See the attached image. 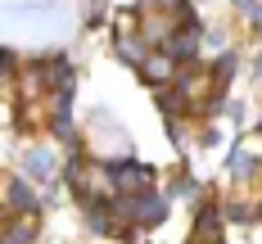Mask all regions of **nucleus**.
<instances>
[{"label":"nucleus","mask_w":262,"mask_h":244,"mask_svg":"<svg viewBox=\"0 0 262 244\" xmlns=\"http://www.w3.org/2000/svg\"><path fill=\"white\" fill-rule=\"evenodd\" d=\"M104 181L113 194H145L154 186V167L136 159H104Z\"/></svg>","instance_id":"obj_1"},{"label":"nucleus","mask_w":262,"mask_h":244,"mask_svg":"<svg viewBox=\"0 0 262 244\" xmlns=\"http://www.w3.org/2000/svg\"><path fill=\"white\" fill-rule=\"evenodd\" d=\"M0 199H5V213L9 217H36L41 208H46V199L32 190L27 176H9V181L0 186Z\"/></svg>","instance_id":"obj_2"},{"label":"nucleus","mask_w":262,"mask_h":244,"mask_svg":"<svg viewBox=\"0 0 262 244\" xmlns=\"http://www.w3.org/2000/svg\"><path fill=\"white\" fill-rule=\"evenodd\" d=\"M59 172H63V167H59V159H54L50 145H32V149L23 154V176L32 181V186H54Z\"/></svg>","instance_id":"obj_3"},{"label":"nucleus","mask_w":262,"mask_h":244,"mask_svg":"<svg viewBox=\"0 0 262 244\" xmlns=\"http://www.w3.org/2000/svg\"><path fill=\"white\" fill-rule=\"evenodd\" d=\"M226 172H231L235 186H249V181H258V176H262V159H258V154H249L244 145H235V149L226 154Z\"/></svg>","instance_id":"obj_4"},{"label":"nucleus","mask_w":262,"mask_h":244,"mask_svg":"<svg viewBox=\"0 0 262 244\" xmlns=\"http://www.w3.org/2000/svg\"><path fill=\"white\" fill-rule=\"evenodd\" d=\"M177 73H181V63H177V59H167L163 50H154L145 63H140V77L149 81V86H158V91H163V86H172Z\"/></svg>","instance_id":"obj_5"},{"label":"nucleus","mask_w":262,"mask_h":244,"mask_svg":"<svg viewBox=\"0 0 262 244\" xmlns=\"http://www.w3.org/2000/svg\"><path fill=\"white\" fill-rule=\"evenodd\" d=\"M32 240H36V217H9L0 231V244H32Z\"/></svg>","instance_id":"obj_6"},{"label":"nucleus","mask_w":262,"mask_h":244,"mask_svg":"<svg viewBox=\"0 0 262 244\" xmlns=\"http://www.w3.org/2000/svg\"><path fill=\"white\" fill-rule=\"evenodd\" d=\"M185 194H199V181H194L190 172H181V176L167 186V199H185Z\"/></svg>","instance_id":"obj_7"},{"label":"nucleus","mask_w":262,"mask_h":244,"mask_svg":"<svg viewBox=\"0 0 262 244\" xmlns=\"http://www.w3.org/2000/svg\"><path fill=\"white\" fill-rule=\"evenodd\" d=\"M14 73H18V54H14V50H0V86L14 81Z\"/></svg>","instance_id":"obj_8"},{"label":"nucleus","mask_w":262,"mask_h":244,"mask_svg":"<svg viewBox=\"0 0 262 244\" xmlns=\"http://www.w3.org/2000/svg\"><path fill=\"white\" fill-rule=\"evenodd\" d=\"M145 5H149V9H163V14H177L185 0H145Z\"/></svg>","instance_id":"obj_9"},{"label":"nucleus","mask_w":262,"mask_h":244,"mask_svg":"<svg viewBox=\"0 0 262 244\" xmlns=\"http://www.w3.org/2000/svg\"><path fill=\"white\" fill-rule=\"evenodd\" d=\"M258 131H262V118H258Z\"/></svg>","instance_id":"obj_10"}]
</instances>
